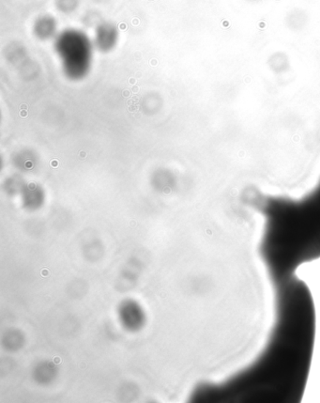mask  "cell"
I'll return each instance as SVG.
<instances>
[{
  "label": "cell",
  "instance_id": "cell-1",
  "mask_svg": "<svg viewBox=\"0 0 320 403\" xmlns=\"http://www.w3.org/2000/svg\"><path fill=\"white\" fill-rule=\"evenodd\" d=\"M56 50L70 78L78 80L88 73L92 61V43L86 34L75 29L63 31L56 38Z\"/></svg>",
  "mask_w": 320,
  "mask_h": 403
},
{
  "label": "cell",
  "instance_id": "cell-4",
  "mask_svg": "<svg viewBox=\"0 0 320 403\" xmlns=\"http://www.w3.org/2000/svg\"><path fill=\"white\" fill-rule=\"evenodd\" d=\"M77 0H57V6L59 10L63 11H70L75 9Z\"/></svg>",
  "mask_w": 320,
  "mask_h": 403
},
{
  "label": "cell",
  "instance_id": "cell-2",
  "mask_svg": "<svg viewBox=\"0 0 320 403\" xmlns=\"http://www.w3.org/2000/svg\"><path fill=\"white\" fill-rule=\"evenodd\" d=\"M118 31L115 26L109 23H102L95 33V46L102 52H109L116 45Z\"/></svg>",
  "mask_w": 320,
  "mask_h": 403
},
{
  "label": "cell",
  "instance_id": "cell-3",
  "mask_svg": "<svg viewBox=\"0 0 320 403\" xmlns=\"http://www.w3.org/2000/svg\"><path fill=\"white\" fill-rule=\"evenodd\" d=\"M56 22L50 16H42L36 22L34 26V32L40 39L47 40L52 37L56 31Z\"/></svg>",
  "mask_w": 320,
  "mask_h": 403
}]
</instances>
